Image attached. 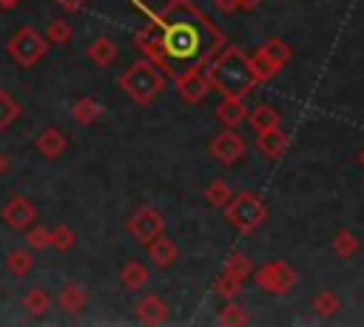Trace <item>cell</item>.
<instances>
[{"label":"cell","mask_w":364,"mask_h":327,"mask_svg":"<svg viewBox=\"0 0 364 327\" xmlns=\"http://www.w3.org/2000/svg\"><path fill=\"white\" fill-rule=\"evenodd\" d=\"M176 91H179V97L185 102H199L208 94V77L193 71V68H188V71H182L176 77Z\"/></svg>","instance_id":"10"},{"label":"cell","mask_w":364,"mask_h":327,"mask_svg":"<svg viewBox=\"0 0 364 327\" xmlns=\"http://www.w3.org/2000/svg\"><path fill=\"white\" fill-rule=\"evenodd\" d=\"M333 250H336L338 256H353V253L358 250V239H355L350 230H341V233L333 239Z\"/></svg>","instance_id":"28"},{"label":"cell","mask_w":364,"mask_h":327,"mask_svg":"<svg viewBox=\"0 0 364 327\" xmlns=\"http://www.w3.org/2000/svg\"><path fill=\"white\" fill-rule=\"evenodd\" d=\"M100 114H102V105H100L97 100H91V97H80V100L74 102V108H71V117H74L80 125H91Z\"/></svg>","instance_id":"20"},{"label":"cell","mask_w":364,"mask_h":327,"mask_svg":"<svg viewBox=\"0 0 364 327\" xmlns=\"http://www.w3.org/2000/svg\"><path fill=\"white\" fill-rule=\"evenodd\" d=\"M9 171V159H6V154L0 151V173H6Z\"/></svg>","instance_id":"37"},{"label":"cell","mask_w":364,"mask_h":327,"mask_svg":"<svg viewBox=\"0 0 364 327\" xmlns=\"http://www.w3.org/2000/svg\"><path fill=\"white\" fill-rule=\"evenodd\" d=\"M228 273H233L236 279H245L247 273H250V262L242 256V253H236V256H230V262H228V267H225Z\"/></svg>","instance_id":"31"},{"label":"cell","mask_w":364,"mask_h":327,"mask_svg":"<svg viewBox=\"0 0 364 327\" xmlns=\"http://www.w3.org/2000/svg\"><path fill=\"white\" fill-rule=\"evenodd\" d=\"M358 162H361V165H364V151H361V154H358Z\"/></svg>","instance_id":"38"},{"label":"cell","mask_w":364,"mask_h":327,"mask_svg":"<svg viewBox=\"0 0 364 327\" xmlns=\"http://www.w3.org/2000/svg\"><path fill=\"white\" fill-rule=\"evenodd\" d=\"M250 122H253L256 131H267V128H276L279 125V114L270 105H256L250 111Z\"/></svg>","instance_id":"23"},{"label":"cell","mask_w":364,"mask_h":327,"mask_svg":"<svg viewBox=\"0 0 364 327\" xmlns=\"http://www.w3.org/2000/svg\"><path fill=\"white\" fill-rule=\"evenodd\" d=\"M205 199H208L210 205H228V199H230V188H228V182H222V179L210 182V185L205 188Z\"/></svg>","instance_id":"26"},{"label":"cell","mask_w":364,"mask_h":327,"mask_svg":"<svg viewBox=\"0 0 364 327\" xmlns=\"http://www.w3.org/2000/svg\"><path fill=\"white\" fill-rule=\"evenodd\" d=\"M313 307H316L318 316H333L338 310V296L336 293H321V296H316Z\"/></svg>","instance_id":"30"},{"label":"cell","mask_w":364,"mask_h":327,"mask_svg":"<svg viewBox=\"0 0 364 327\" xmlns=\"http://www.w3.org/2000/svg\"><path fill=\"white\" fill-rule=\"evenodd\" d=\"M85 54L91 57L94 65H111L117 60V43L111 37H97V40L88 43Z\"/></svg>","instance_id":"13"},{"label":"cell","mask_w":364,"mask_h":327,"mask_svg":"<svg viewBox=\"0 0 364 327\" xmlns=\"http://www.w3.org/2000/svg\"><path fill=\"white\" fill-rule=\"evenodd\" d=\"M159 31H162L165 63H191V60H196V54L205 45V37H213L210 26L196 14L179 17V20H173L171 26H165ZM205 54H210L208 45H205Z\"/></svg>","instance_id":"1"},{"label":"cell","mask_w":364,"mask_h":327,"mask_svg":"<svg viewBox=\"0 0 364 327\" xmlns=\"http://www.w3.org/2000/svg\"><path fill=\"white\" fill-rule=\"evenodd\" d=\"M148 253H151L154 264H159V267H168V264L176 262V245L168 236H162V233L148 242Z\"/></svg>","instance_id":"14"},{"label":"cell","mask_w":364,"mask_h":327,"mask_svg":"<svg viewBox=\"0 0 364 327\" xmlns=\"http://www.w3.org/2000/svg\"><path fill=\"white\" fill-rule=\"evenodd\" d=\"M262 54H264L267 60H273L276 65H282V63L287 60V54H290V51H287V45H284L282 40H267V43L262 45Z\"/></svg>","instance_id":"29"},{"label":"cell","mask_w":364,"mask_h":327,"mask_svg":"<svg viewBox=\"0 0 364 327\" xmlns=\"http://www.w3.org/2000/svg\"><path fill=\"white\" fill-rule=\"evenodd\" d=\"M216 117H219V122L222 125H236L242 117H245V108H242V102L236 100V97H228L225 102H219V108H216Z\"/></svg>","instance_id":"22"},{"label":"cell","mask_w":364,"mask_h":327,"mask_svg":"<svg viewBox=\"0 0 364 327\" xmlns=\"http://www.w3.org/2000/svg\"><path fill=\"white\" fill-rule=\"evenodd\" d=\"M48 307H51V296H48V290H43V287H31V290L23 296V310H26L28 316H43Z\"/></svg>","instance_id":"21"},{"label":"cell","mask_w":364,"mask_h":327,"mask_svg":"<svg viewBox=\"0 0 364 327\" xmlns=\"http://www.w3.org/2000/svg\"><path fill=\"white\" fill-rule=\"evenodd\" d=\"M136 316L145 324H159V321L168 318V304L159 296H145V299L136 301Z\"/></svg>","instance_id":"12"},{"label":"cell","mask_w":364,"mask_h":327,"mask_svg":"<svg viewBox=\"0 0 364 327\" xmlns=\"http://www.w3.org/2000/svg\"><path fill=\"white\" fill-rule=\"evenodd\" d=\"M23 0H0V9H14V6H20Z\"/></svg>","instance_id":"36"},{"label":"cell","mask_w":364,"mask_h":327,"mask_svg":"<svg viewBox=\"0 0 364 327\" xmlns=\"http://www.w3.org/2000/svg\"><path fill=\"white\" fill-rule=\"evenodd\" d=\"M216 6L225 11H239V0H216Z\"/></svg>","instance_id":"35"},{"label":"cell","mask_w":364,"mask_h":327,"mask_svg":"<svg viewBox=\"0 0 364 327\" xmlns=\"http://www.w3.org/2000/svg\"><path fill=\"white\" fill-rule=\"evenodd\" d=\"M119 85H122V91H125L134 102L145 105V102H151V100L162 91V71H159L151 60H136V63L119 77Z\"/></svg>","instance_id":"2"},{"label":"cell","mask_w":364,"mask_h":327,"mask_svg":"<svg viewBox=\"0 0 364 327\" xmlns=\"http://www.w3.org/2000/svg\"><path fill=\"white\" fill-rule=\"evenodd\" d=\"M48 51V40L43 31L34 26H20L9 40H6V54L20 65V68H34Z\"/></svg>","instance_id":"3"},{"label":"cell","mask_w":364,"mask_h":327,"mask_svg":"<svg viewBox=\"0 0 364 327\" xmlns=\"http://www.w3.org/2000/svg\"><path fill=\"white\" fill-rule=\"evenodd\" d=\"M74 242H77V233H74L68 225H54V227H48V245H51V247L68 250Z\"/></svg>","instance_id":"24"},{"label":"cell","mask_w":364,"mask_h":327,"mask_svg":"<svg viewBox=\"0 0 364 327\" xmlns=\"http://www.w3.org/2000/svg\"><path fill=\"white\" fill-rule=\"evenodd\" d=\"M6 267H9L11 276H26V273H31V267H34L31 250H28V247H14V250H9V253H6Z\"/></svg>","instance_id":"16"},{"label":"cell","mask_w":364,"mask_h":327,"mask_svg":"<svg viewBox=\"0 0 364 327\" xmlns=\"http://www.w3.org/2000/svg\"><path fill=\"white\" fill-rule=\"evenodd\" d=\"M54 3H57V6H63L65 11H80V9H82L88 0H54Z\"/></svg>","instance_id":"34"},{"label":"cell","mask_w":364,"mask_h":327,"mask_svg":"<svg viewBox=\"0 0 364 327\" xmlns=\"http://www.w3.org/2000/svg\"><path fill=\"white\" fill-rule=\"evenodd\" d=\"M239 282H242V279H236L233 273H228V270H225V273L219 276L216 290H219L222 296H236V293H239Z\"/></svg>","instance_id":"32"},{"label":"cell","mask_w":364,"mask_h":327,"mask_svg":"<svg viewBox=\"0 0 364 327\" xmlns=\"http://www.w3.org/2000/svg\"><path fill=\"white\" fill-rule=\"evenodd\" d=\"M259 148H262L264 156L276 159V156L284 154V148H287V136L279 131V125H276V128H267V131H259Z\"/></svg>","instance_id":"15"},{"label":"cell","mask_w":364,"mask_h":327,"mask_svg":"<svg viewBox=\"0 0 364 327\" xmlns=\"http://www.w3.org/2000/svg\"><path fill=\"white\" fill-rule=\"evenodd\" d=\"M210 80H216L219 88L228 91V94H239V91H245V88H250L256 82V77L250 71V63L239 51H233V48L213 65Z\"/></svg>","instance_id":"4"},{"label":"cell","mask_w":364,"mask_h":327,"mask_svg":"<svg viewBox=\"0 0 364 327\" xmlns=\"http://www.w3.org/2000/svg\"><path fill=\"white\" fill-rule=\"evenodd\" d=\"M34 145H37V151L46 156V159H57L63 151H65V134L60 131V128H54V125H48V128H43L40 134H37V139H34Z\"/></svg>","instance_id":"11"},{"label":"cell","mask_w":364,"mask_h":327,"mask_svg":"<svg viewBox=\"0 0 364 327\" xmlns=\"http://www.w3.org/2000/svg\"><path fill=\"white\" fill-rule=\"evenodd\" d=\"M293 270L284 264V262H270V264H264L259 273H256V282L264 287V290H273V293H284V290H290V284H293Z\"/></svg>","instance_id":"8"},{"label":"cell","mask_w":364,"mask_h":327,"mask_svg":"<svg viewBox=\"0 0 364 327\" xmlns=\"http://www.w3.org/2000/svg\"><path fill=\"white\" fill-rule=\"evenodd\" d=\"M26 245H28L31 250H46V247H51V245H48V227H46V225H31L28 233H26Z\"/></svg>","instance_id":"27"},{"label":"cell","mask_w":364,"mask_h":327,"mask_svg":"<svg viewBox=\"0 0 364 327\" xmlns=\"http://www.w3.org/2000/svg\"><path fill=\"white\" fill-rule=\"evenodd\" d=\"M119 282H122L128 290H139V287L148 282V270H145V264L136 262V259L125 262L122 270H119Z\"/></svg>","instance_id":"17"},{"label":"cell","mask_w":364,"mask_h":327,"mask_svg":"<svg viewBox=\"0 0 364 327\" xmlns=\"http://www.w3.org/2000/svg\"><path fill=\"white\" fill-rule=\"evenodd\" d=\"M162 225H165V222H162V213H159L156 208H148V205L139 208V210L128 219V230L136 236V242H145V245H148L154 236L162 233Z\"/></svg>","instance_id":"7"},{"label":"cell","mask_w":364,"mask_h":327,"mask_svg":"<svg viewBox=\"0 0 364 327\" xmlns=\"http://www.w3.org/2000/svg\"><path fill=\"white\" fill-rule=\"evenodd\" d=\"M46 40H48V43H54V45H65V43L71 40V23H68V20H63V17L51 20V23H48V28H46Z\"/></svg>","instance_id":"25"},{"label":"cell","mask_w":364,"mask_h":327,"mask_svg":"<svg viewBox=\"0 0 364 327\" xmlns=\"http://www.w3.org/2000/svg\"><path fill=\"white\" fill-rule=\"evenodd\" d=\"M20 114H23V105H20L6 88H0V134H3L11 122H17Z\"/></svg>","instance_id":"19"},{"label":"cell","mask_w":364,"mask_h":327,"mask_svg":"<svg viewBox=\"0 0 364 327\" xmlns=\"http://www.w3.org/2000/svg\"><path fill=\"white\" fill-rule=\"evenodd\" d=\"M210 154L222 162V165H233L242 154H245V139L236 134V131H222L213 142H210Z\"/></svg>","instance_id":"9"},{"label":"cell","mask_w":364,"mask_h":327,"mask_svg":"<svg viewBox=\"0 0 364 327\" xmlns=\"http://www.w3.org/2000/svg\"><path fill=\"white\" fill-rule=\"evenodd\" d=\"M228 219H230L236 227L250 230V227H256V225L264 219V205H262L259 196L242 191V193L228 205Z\"/></svg>","instance_id":"5"},{"label":"cell","mask_w":364,"mask_h":327,"mask_svg":"<svg viewBox=\"0 0 364 327\" xmlns=\"http://www.w3.org/2000/svg\"><path fill=\"white\" fill-rule=\"evenodd\" d=\"M60 307L65 313H80L85 307V290L77 284V282H68L63 290H60Z\"/></svg>","instance_id":"18"},{"label":"cell","mask_w":364,"mask_h":327,"mask_svg":"<svg viewBox=\"0 0 364 327\" xmlns=\"http://www.w3.org/2000/svg\"><path fill=\"white\" fill-rule=\"evenodd\" d=\"M219 321H222V324H245V313L239 310V304H228V307L222 310Z\"/></svg>","instance_id":"33"},{"label":"cell","mask_w":364,"mask_h":327,"mask_svg":"<svg viewBox=\"0 0 364 327\" xmlns=\"http://www.w3.org/2000/svg\"><path fill=\"white\" fill-rule=\"evenodd\" d=\"M0 216H3V222H6L9 227H14V230H28V227L37 222V208H34L26 196H11V199L3 205Z\"/></svg>","instance_id":"6"}]
</instances>
